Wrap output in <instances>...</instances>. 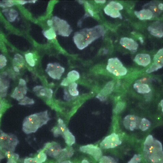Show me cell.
<instances>
[{"instance_id": "14", "label": "cell", "mask_w": 163, "mask_h": 163, "mask_svg": "<svg viewBox=\"0 0 163 163\" xmlns=\"http://www.w3.org/2000/svg\"><path fill=\"white\" fill-rule=\"evenodd\" d=\"M134 60L139 65L146 67L151 63V58L148 54H141L137 55Z\"/></svg>"}, {"instance_id": "47", "label": "cell", "mask_w": 163, "mask_h": 163, "mask_svg": "<svg viewBox=\"0 0 163 163\" xmlns=\"http://www.w3.org/2000/svg\"><path fill=\"white\" fill-rule=\"evenodd\" d=\"M97 98L99 99L101 101H103L106 99V98L98 94L97 96Z\"/></svg>"}, {"instance_id": "6", "label": "cell", "mask_w": 163, "mask_h": 163, "mask_svg": "<svg viewBox=\"0 0 163 163\" xmlns=\"http://www.w3.org/2000/svg\"><path fill=\"white\" fill-rule=\"evenodd\" d=\"M106 69L108 71L117 76L125 75L127 72V69L117 58L108 59Z\"/></svg>"}, {"instance_id": "48", "label": "cell", "mask_w": 163, "mask_h": 163, "mask_svg": "<svg viewBox=\"0 0 163 163\" xmlns=\"http://www.w3.org/2000/svg\"><path fill=\"white\" fill-rule=\"evenodd\" d=\"M65 96H64V99H65L66 100H68L69 99L68 95L67 93V92L66 91H65Z\"/></svg>"}, {"instance_id": "4", "label": "cell", "mask_w": 163, "mask_h": 163, "mask_svg": "<svg viewBox=\"0 0 163 163\" xmlns=\"http://www.w3.org/2000/svg\"><path fill=\"white\" fill-rule=\"evenodd\" d=\"M51 26L56 32V34L63 37H68L72 30L70 25L65 20H62L56 16L52 19Z\"/></svg>"}, {"instance_id": "49", "label": "cell", "mask_w": 163, "mask_h": 163, "mask_svg": "<svg viewBox=\"0 0 163 163\" xmlns=\"http://www.w3.org/2000/svg\"><path fill=\"white\" fill-rule=\"evenodd\" d=\"M151 8L154 12H157L158 11L157 8L156 7H154V6H151Z\"/></svg>"}, {"instance_id": "13", "label": "cell", "mask_w": 163, "mask_h": 163, "mask_svg": "<svg viewBox=\"0 0 163 163\" xmlns=\"http://www.w3.org/2000/svg\"><path fill=\"white\" fill-rule=\"evenodd\" d=\"M120 43L123 47L131 51L136 50L138 46V44L135 41L127 37L121 38Z\"/></svg>"}, {"instance_id": "36", "label": "cell", "mask_w": 163, "mask_h": 163, "mask_svg": "<svg viewBox=\"0 0 163 163\" xmlns=\"http://www.w3.org/2000/svg\"><path fill=\"white\" fill-rule=\"evenodd\" d=\"M162 67L163 66L154 63L149 68L146 70V72L149 73H151L157 71L158 69L162 68Z\"/></svg>"}, {"instance_id": "37", "label": "cell", "mask_w": 163, "mask_h": 163, "mask_svg": "<svg viewBox=\"0 0 163 163\" xmlns=\"http://www.w3.org/2000/svg\"><path fill=\"white\" fill-rule=\"evenodd\" d=\"M125 106V104L122 102H120L118 103L116 105V106L114 110V112L115 113H120L122 111Z\"/></svg>"}, {"instance_id": "29", "label": "cell", "mask_w": 163, "mask_h": 163, "mask_svg": "<svg viewBox=\"0 0 163 163\" xmlns=\"http://www.w3.org/2000/svg\"><path fill=\"white\" fill-rule=\"evenodd\" d=\"M78 86V84L75 82L72 83L69 85V91L70 95L73 96H76L79 95V91L77 89Z\"/></svg>"}, {"instance_id": "54", "label": "cell", "mask_w": 163, "mask_h": 163, "mask_svg": "<svg viewBox=\"0 0 163 163\" xmlns=\"http://www.w3.org/2000/svg\"><path fill=\"white\" fill-rule=\"evenodd\" d=\"M139 39L140 40L141 42L142 43H143V38L142 37H140L139 38Z\"/></svg>"}, {"instance_id": "1", "label": "cell", "mask_w": 163, "mask_h": 163, "mask_svg": "<svg viewBox=\"0 0 163 163\" xmlns=\"http://www.w3.org/2000/svg\"><path fill=\"white\" fill-rule=\"evenodd\" d=\"M104 27L97 25L93 28H84L76 32L73 40L77 47L82 50L95 40L104 36Z\"/></svg>"}, {"instance_id": "53", "label": "cell", "mask_w": 163, "mask_h": 163, "mask_svg": "<svg viewBox=\"0 0 163 163\" xmlns=\"http://www.w3.org/2000/svg\"><path fill=\"white\" fill-rule=\"evenodd\" d=\"M158 7L159 9H161V10H163V4H159L158 6Z\"/></svg>"}, {"instance_id": "34", "label": "cell", "mask_w": 163, "mask_h": 163, "mask_svg": "<svg viewBox=\"0 0 163 163\" xmlns=\"http://www.w3.org/2000/svg\"><path fill=\"white\" fill-rule=\"evenodd\" d=\"M19 104L21 105H32L34 103V101L33 99L27 97H24L22 99L20 100Z\"/></svg>"}, {"instance_id": "46", "label": "cell", "mask_w": 163, "mask_h": 163, "mask_svg": "<svg viewBox=\"0 0 163 163\" xmlns=\"http://www.w3.org/2000/svg\"><path fill=\"white\" fill-rule=\"evenodd\" d=\"M43 88V87L41 86H37L36 87H35L33 89V91L34 92H36L38 90H39L40 89H41Z\"/></svg>"}, {"instance_id": "18", "label": "cell", "mask_w": 163, "mask_h": 163, "mask_svg": "<svg viewBox=\"0 0 163 163\" xmlns=\"http://www.w3.org/2000/svg\"><path fill=\"white\" fill-rule=\"evenodd\" d=\"M135 13L137 17L141 20H150L153 16V12L149 9H143Z\"/></svg>"}, {"instance_id": "19", "label": "cell", "mask_w": 163, "mask_h": 163, "mask_svg": "<svg viewBox=\"0 0 163 163\" xmlns=\"http://www.w3.org/2000/svg\"><path fill=\"white\" fill-rule=\"evenodd\" d=\"M163 27L162 25L156 24L149 27L148 30L151 34L156 37L161 38L163 37Z\"/></svg>"}, {"instance_id": "55", "label": "cell", "mask_w": 163, "mask_h": 163, "mask_svg": "<svg viewBox=\"0 0 163 163\" xmlns=\"http://www.w3.org/2000/svg\"><path fill=\"white\" fill-rule=\"evenodd\" d=\"M82 163H88L89 162L87 160L84 159L82 161Z\"/></svg>"}, {"instance_id": "10", "label": "cell", "mask_w": 163, "mask_h": 163, "mask_svg": "<svg viewBox=\"0 0 163 163\" xmlns=\"http://www.w3.org/2000/svg\"><path fill=\"white\" fill-rule=\"evenodd\" d=\"M140 118L134 115H128L124 118L123 124L126 128L133 131L139 128L141 121Z\"/></svg>"}, {"instance_id": "41", "label": "cell", "mask_w": 163, "mask_h": 163, "mask_svg": "<svg viewBox=\"0 0 163 163\" xmlns=\"http://www.w3.org/2000/svg\"><path fill=\"white\" fill-rule=\"evenodd\" d=\"M0 68L2 69L6 65L7 60L5 57L2 55H0Z\"/></svg>"}, {"instance_id": "15", "label": "cell", "mask_w": 163, "mask_h": 163, "mask_svg": "<svg viewBox=\"0 0 163 163\" xmlns=\"http://www.w3.org/2000/svg\"><path fill=\"white\" fill-rule=\"evenodd\" d=\"M7 73L4 72L1 77V97H5L9 86V82L7 78Z\"/></svg>"}, {"instance_id": "45", "label": "cell", "mask_w": 163, "mask_h": 163, "mask_svg": "<svg viewBox=\"0 0 163 163\" xmlns=\"http://www.w3.org/2000/svg\"><path fill=\"white\" fill-rule=\"evenodd\" d=\"M17 2L20 4L22 5H24L25 4H27L28 3H33V1H17Z\"/></svg>"}, {"instance_id": "3", "label": "cell", "mask_w": 163, "mask_h": 163, "mask_svg": "<svg viewBox=\"0 0 163 163\" xmlns=\"http://www.w3.org/2000/svg\"><path fill=\"white\" fill-rule=\"evenodd\" d=\"M144 145V151L150 160L153 163H163L162 147L160 142L149 135Z\"/></svg>"}, {"instance_id": "24", "label": "cell", "mask_w": 163, "mask_h": 163, "mask_svg": "<svg viewBox=\"0 0 163 163\" xmlns=\"http://www.w3.org/2000/svg\"><path fill=\"white\" fill-rule=\"evenodd\" d=\"M5 155L8 159L7 162L8 163H17L19 158V155L18 154L12 151H6Z\"/></svg>"}, {"instance_id": "35", "label": "cell", "mask_w": 163, "mask_h": 163, "mask_svg": "<svg viewBox=\"0 0 163 163\" xmlns=\"http://www.w3.org/2000/svg\"><path fill=\"white\" fill-rule=\"evenodd\" d=\"M35 158L37 163H41L46 161L47 156L45 153L40 152Z\"/></svg>"}, {"instance_id": "57", "label": "cell", "mask_w": 163, "mask_h": 163, "mask_svg": "<svg viewBox=\"0 0 163 163\" xmlns=\"http://www.w3.org/2000/svg\"><path fill=\"white\" fill-rule=\"evenodd\" d=\"M163 100H162L161 102V103H160V104H161V106L162 107V111L163 112Z\"/></svg>"}, {"instance_id": "16", "label": "cell", "mask_w": 163, "mask_h": 163, "mask_svg": "<svg viewBox=\"0 0 163 163\" xmlns=\"http://www.w3.org/2000/svg\"><path fill=\"white\" fill-rule=\"evenodd\" d=\"M47 154L51 157L57 158L62 151V148L58 144H51L46 149Z\"/></svg>"}, {"instance_id": "7", "label": "cell", "mask_w": 163, "mask_h": 163, "mask_svg": "<svg viewBox=\"0 0 163 163\" xmlns=\"http://www.w3.org/2000/svg\"><path fill=\"white\" fill-rule=\"evenodd\" d=\"M123 6L119 3L111 1L105 7L104 10L105 14L114 18H122L119 11L122 10Z\"/></svg>"}, {"instance_id": "5", "label": "cell", "mask_w": 163, "mask_h": 163, "mask_svg": "<svg viewBox=\"0 0 163 163\" xmlns=\"http://www.w3.org/2000/svg\"><path fill=\"white\" fill-rule=\"evenodd\" d=\"M1 149L6 151H15L16 146L19 143L17 136L12 134H8L1 130Z\"/></svg>"}, {"instance_id": "42", "label": "cell", "mask_w": 163, "mask_h": 163, "mask_svg": "<svg viewBox=\"0 0 163 163\" xmlns=\"http://www.w3.org/2000/svg\"><path fill=\"white\" fill-rule=\"evenodd\" d=\"M24 162L25 163H37L35 158L25 159L24 160Z\"/></svg>"}, {"instance_id": "40", "label": "cell", "mask_w": 163, "mask_h": 163, "mask_svg": "<svg viewBox=\"0 0 163 163\" xmlns=\"http://www.w3.org/2000/svg\"><path fill=\"white\" fill-rule=\"evenodd\" d=\"M58 128L60 134L63 137L64 136V133L65 132L67 129L64 123L62 124H58Z\"/></svg>"}, {"instance_id": "52", "label": "cell", "mask_w": 163, "mask_h": 163, "mask_svg": "<svg viewBox=\"0 0 163 163\" xmlns=\"http://www.w3.org/2000/svg\"><path fill=\"white\" fill-rule=\"evenodd\" d=\"M14 71L17 72H18L20 71V69H19L17 67H14Z\"/></svg>"}, {"instance_id": "26", "label": "cell", "mask_w": 163, "mask_h": 163, "mask_svg": "<svg viewBox=\"0 0 163 163\" xmlns=\"http://www.w3.org/2000/svg\"><path fill=\"white\" fill-rule=\"evenodd\" d=\"M80 78L79 73L78 72L73 70L69 72L68 74L67 78L70 84L74 82Z\"/></svg>"}, {"instance_id": "51", "label": "cell", "mask_w": 163, "mask_h": 163, "mask_svg": "<svg viewBox=\"0 0 163 163\" xmlns=\"http://www.w3.org/2000/svg\"><path fill=\"white\" fill-rule=\"evenodd\" d=\"M88 11L89 13L91 14L92 17H93V16H94V13L91 10V9H88Z\"/></svg>"}, {"instance_id": "17", "label": "cell", "mask_w": 163, "mask_h": 163, "mask_svg": "<svg viewBox=\"0 0 163 163\" xmlns=\"http://www.w3.org/2000/svg\"><path fill=\"white\" fill-rule=\"evenodd\" d=\"M73 153L74 151L72 148L64 149L62 150L59 155L56 158L59 163H61L64 160L72 157Z\"/></svg>"}, {"instance_id": "56", "label": "cell", "mask_w": 163, "mask_h": 163, "mask_svg": "<svg viewBox=\"0 0 163 163\" xmlns=\"http://www.w3.org/2000/svg\"><path fill=\"white\" fill-rule=\"evenodd\" d=\"M61 163H72V162L71 161H63Z\"/></svg>"}, {"instance_id": "20", "label": "cell", "mask_w": 163, "mask_h": 163, "mask_svg": "<svg viewBox=\"0 0 163 163\" xmlns=\"http://www.w3.org/2000/svg\"><path fill=\"white\" fill-rule=\"evenodd\" d=\"M2 12L8 20L10 22L14 21L18 15L17 12L12 9H5L2 11Z\"/></svg>"}, {"instance_id": "28", "label": "cell", "mask_w": 163, "mask_h": 163, "mask_svg": "<svg viewBox=\"0 0 163 163\" xmlns=\"http://www.w3.org/2000/svg\"><path fill=\"white\" fill-rule=\"evenodd\" d=\"M42 33L45 37L47 39L50 40L55 39L57 36L55 31L52 28H50L49 30L43 31Z\"/></svg>"}, {"instance_id": "30", "label": "cell", "mask_w": 163, "mask_h": 163, "mask_svg": "<svg viewBox=\"0 0 163 163\" xmlns=\"http://www.w3.org/2000/svg\"><path fill=\"white\" fill-rule=\"evenodd\" d=\"M150 125H151V123L149 121L145 118H143L141 121L139 128L143 131H144L149 128Z\"/></svg>"}, {"instance_id": "38", "label": "cell", "mask_w": 163, "mask_h": 163, "mask_svg": "<svg viewBox=\"0 0 163 163\" xmlns=\"http://www.w3.org/2000/svg\"><path fill=\"white\" fill-rule=\"evenodd\" d=\"M14 4V2L12 1H1L0 3V6L1 7L4 8L11 7Z\"/></svg>"}, {"instance_id": "33", "label": "cell", "mask_w": 163, "mask_h": 163, "mask_svg": "<svg viewBox=\"0 0 163 163\" xmlns=\"http://www.w3.org/2000/svg\"><path fill=\"white\" fill-rule=\"evenodd\" d=\"M100 163H117L116 159L110 156H104L100 159Z\"/></svg>"}, {"instance_id": "23", "label": "cell", "mask_w": 163, "mask_h": 163, "mask_svg": "<svg viewBox=\"0 0 163 163\" xmlns=\"http://www.w3.org/2000/svg\"><path fill=\"white\" fill-rule=\"evenodd\" d=\"M114 85V84L113 82H109L104 88L102 89L99 95L106 98V96L110 94L113 91Z\"/></svg>"}, {"instance_id": "11", "label": "cell", "mask_w": 163, "mask_h": 163, "mask_svg": "<svg viewBox=\"0 0 163 163\" xmlns=\"http://www.w3.org/2000/svg\"><path fill=\"white\" fill-rule=\"evenodd\" d=\"M80 150L83 152L91 155L97 161H99L101 158L102 153L100 149L92 145L81 146Z\"/></svg>"}, {"instance_id": "2", "label": "cell", "mask_w": 163, "mask_h": 163, "mask_svg": "<svg viewBox=\"0 0 163 163\" xmlns=\"http://www.w3.org/2000/svg\"><path fill=\"white\" fill-rule=\"evenodd\" d=\"M50 120L47 110L30 115L24 120L23 130L27 134L35 133L39 128L46 124Z\"/></svg>"}, {"instance_id": "43", "label": "cell", "mask_w": 163, "mask_h": 163, "mask_svg": "<svg viewBox=\"0 0 163 163\" xmlns=\"http://www.w3.org/2000/svg\"><path fill=\"white\" fill-rule=\"evenodd\" d=\"M53 130L54 135L55 137H58L59 135H60L59 131L57 127L55 128V129H53Z\"/></svg>"}, {"instance_id": "22", "label": "cell", "mask_w": 163, "mask_h": 163, "mask_svg": "<svg viewBox=\"0 0 163 163\" xmlns=\"http://www.w3.org/2000/svg\"><path fill=\"white\" fill-rule=\"evenodd\" d=\"M63 137L65 139L66 143L69 146H72L75 143V136L67 128L64 133Z\"/></svg>"}, {"instance_id": "50", "label": "cell", "mask_w": 163, "mask_h": 163, "mask_svg": "<svg viewBox=\"0 0 163 163\" xmlns=\"http://www.w3.org/2000/svg\"><path fill=\"white\" fill-rule=\"evenodd\" d=\"M97 3V4H104V3L106 2L105 1H95Z\"/></svg>"}, {"instance_id": "27", "label": "cell", "mask_w": 163, "mask_h": 163, "mask_svg": "<svg viewBox=\"0 0 163 163\" xmlns=\"http://www.w3.org/2000/svg\"><path fill=\"white\" fill-rule=\"evenodd\" d=\"M163 49H160L154 57V63L163 66Z\"/></svg>"}, {"instance_id": "9", "label": "cell", "mask_w": 163, "mask_h": 163, "mask_svg": "<svg viewBox=\"0 0 163 163\" xmlns=\"http://www.w3.org/2000/svg\"><path fill=\"white\" fill-rule=\"evenodd\" d=\"M119 136L116 133H112L111 135L105 137L100 144L102 148L109 149L114 148L119 146L121 143Z\"/></svg>"}, {"instance_id": "44", "label": "cell", "mask_w": 163, "mask_h": 163, "mask_svg": "<svg viewBox=\"0 0 163 163\" xmlns=\"http://www.w3.org/2000/svg\"><path fill=\"white\" fill-rule=\"evenodd\" d=\"M70 83L67 78L64 79L62 83H61L60 85L64 86H67Z\"/></svg>"}, {"instance_id": "12", "label": "cell", "mask_w": 163, "mask_h": 163, "mask_svg": "<svg viewBox=\"0 0 163 163\" xmlns=\"http://www.w3.org/2000/svg\"><path fill=\"white\" fill-rule=\"evenodd\" d=\"M27 91L26 85L19 84L18 87L15 88L11 96L17 100L20 101L24 97L25 95L27 93Z\"/></svg>"}, {"instance_id": "39", "label": "cell", "mask_w": 163, "mask_h": 163, "mask_svg": "<svg viewBox=\"0 0 163 163\" xmlns=\"http://www.w3.org/2000/svg\"><path fill=\"white\" fill-rule=\"evenodd\" d=\"M141 157L140 155L135 154L133 157L130 159L128 163H139L141 161Z\"/></svg>"}, {"instance_id": "25", "label": "cell", "mask_w": 163, "mask_h": 163, "mask_svg": "<svg viewBox=\"0 0 163 163\" xmlns=\"http://www.w3.org/2000/svg\"><path fill=\"white\" fill-rule=\"evenodd\" d=\"M13 62L14 67H17L20 69L23 66L25 63L23 57L19 54L15 55Z\"/></svg>"}, {"instance_id": "8", "label": "cell", "mask_w": 163, "mask_h": 163, "mask_svg": "<svg viewBox=\"0 0 163 163\" xmlns=\"http://www.w3.org/2000/svg\"><path fill=\"white\" fill-rule=\"evenodd\" d=\"M46 71L53 79L59 80L65 71V69L58 63H49L47 65Z\"/></svg>"}, {"instance_id": "32", "label": "cell", "mask_w": 163, "mask_h": 163, "mask_svg": "<svg viewBox=\"0 0 163 163\" xmlns=\"http://www.w3.org/2000/svg\"><path fill=\"white\" fill-rule=\"evenodd\" d=\"M26 62L31 67H34L35 65V61L33 58V54L30 53L25 54V55Z\"/></svg>"}, {"instance_id": "21", "label": "cell", "mask_w": 163, "mask_h": 163, "mask_svg": "<svg viewBox=\"0 0 163 163\" xmlns=\"http://www.w3.org/2000/svg\"><path fill=\"white\" fill-rule=\"evenodd\" d=\"M133 88L140 93H147L151 91V89L146 84L135 83L134 85Z\"/></svg>"}, {"instance_id": "31", "label": "cell", "mask_w": 163, "mask_h": 163, "mask_svg": "<svg viewBox=\"0 0 163 163\" xmlns=\"http://www.w3.org/2000/svg\"><path fill=\"white\" fill-rule=\"evenodd\" d=\"M43 88L41 89L40 90V95L46 96L49 99L51 98L53 93V91L52 89L49 88Z\"/></svg>"}]
</instances>
